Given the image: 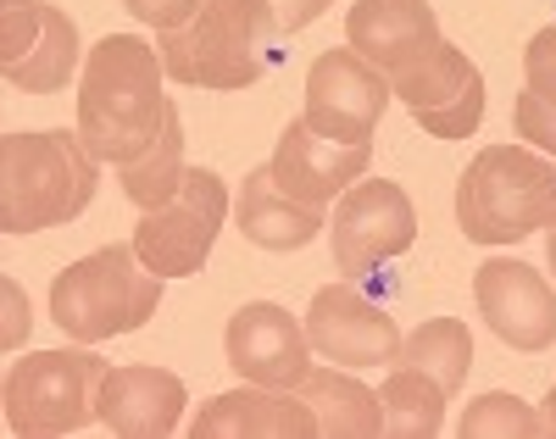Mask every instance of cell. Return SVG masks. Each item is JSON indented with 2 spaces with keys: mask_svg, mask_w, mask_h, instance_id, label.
Instances as JSON below:
<instances>
[{
  "mask_svg": "<svg viewBox=\"0 0 556 439\" xmlns=\"http://www.w3.org/2000/svg\"><path fill=\"white\" fill-rule=\"evenodd\" d=\"M162 78H167L162 51L139 34H106L89 45L78 73V134L101 162L123 167L162 139L173 112Z\"/></svg>",
  "mask_w": 556,
  "mask_h": 439,
  "instance_id": "6da1fadb",
  "label": "cell"
},
{
  "mask_svg": "<svg viewBox=\"0 0 556 439\" xmlns=\"http://www.w3.org/2000/svg\"><path fill=\"white\" fill-rule=\"evenodd\" d=\"M101 156L73 128H39L0 139V228L45 234L89 212L101 189Z\"/></svg>",
  "mask_w": 556,
  "mask_h": 439,
  "instance_id": "7a4b0ae2",
  "label": "cell"
},
{
  "mask_svg": "<svg viewBox=\"0 0 556 439\" xmlns=\"http://www.w3.org/2000/svg\"><path fill=\"white\" fill-rule=\"evenodd\" d=\"M290 34L278 28L267 0H206V7L173 28L156 34V51L173 84L190 89H256L278 67V45Z\"/></svg>",
  "mask_w": 556,
  "mask_h": 439,
  "instance_id": "3957f363",
  "label": "cell"
},
{
  "mask_svg": "<svg viewBox=\"0 0 556 439\" xmlns=\"http://www.w3.org/2000/svg\"><path fill=\"white\" fill-rule=\"evenodd\" d=\"M556 223V162L534 145H484L456 178V228L473 246H518Z\"/></svg>",
  "mask_w": 556,
  "mask_h": 439,
  "instance_id": "277c9868",
  "label": "cell"
},
{
  "mask_svg": "<svg viewBox=\"0 0 556 439\" xmlns=\"http://www.w3.org/2000/svg\"><path fill=\"white\" fill-rule=\"evenodd\" d=\"M162 284L146 262H139L134 239L128 246H101L78 256L73 267L56 273L51 284V323L78 339V346H101L117 334H139L156 306H162Z\"/></svg>",
  "mask_w": 556,
  "mask_h": 439,
  "instance_id": "5b68a950",
  "label": "cell"
},
{
  "mask_svg": "<svg viewBox=\"0 0 556 439\" xmlns=\"http://www.w3.org/2000/svg\"><path fill=\"white\" fill-rule=\"evenodd\" d=\"M112 362H101L89 346L73 351H34L12 362L7 373V428L17 439H62L89 423H101V384Z\"/></svg>",
  "mask_w": 556,
  "mask_h": 439,
  "instance_id": "8992f818",
  "label": "cell"
},
{
  "mask_svg": "<svg viewBox=\"0 0 556 439\" xmlns=\"http://www.w3.org/2000/svg\"><path fill=\"white\" fill-rule=\"evenodd\" d=\"M228 223V184L212 167H190L167 206L134 223V251L156 278H195Z\"/></svg>",
  "mask_w": 556,
  "mask_h": 439,
  "instance_id": "52a82bcc",
  "label": "cell"
},
{
  "mask_svg": "<svg viewBox=\"0 0 556 439\" xmlns=\"http://www.w3.org/2000/svg\"><path fill=\"white\" fill-rule=\"evenodd\" d=\"M417 239V206L412 195L390 178H356L329 217V246H334V273L351 284L367 278L379 262H395Z\"/></svg>",
  "mask_w": 556,
  "mask_h": 439,
  "instance_id": "ba28073f",
  "label": "cell"
},
{
  "mask_svg": "<svg viewBox=\"0 0 556 439\" xmlns=\"http://www.w3.org/2000/svg\"><path fill=\"white\" fill-rule=\"evenodd\" d=\"M390 84H395V101L412 112V123L429 139H473L484 123V73L451 39L417 67L395 73Z\"/></svg>",
  "mask_w": 556,
  "mask_h": 439,
  "instance_id": "9c48e42d",
  "label": "cell"
},
{
  "mask_svg": "<svg viewBox=\"0 0 556 439\" xmlns=\"http://www.w3.org/2000/svg\"><path fill=\"white\" fill-rule=\"evenodd\" d=\"M395 101V84L390 73H379L374 62H362L351 45L345 51H323L312 67H306V123L329 139H351V145H367L379 128V117L390 112Z\"/></svg>",
  "mask_w": 556,
  "mask_h": 439,
  "instance_id": "30bf717a",
  "label": "cell"
},
{
  "mask_svg": "<svg viewBox=\"0 0 556 439\" xmlns=\"http://www.w3.org/2000/svg\"><path fill=\"white\" fill-rule=\"evenodd\" d=\"M301 323H306L312 351L323 362H334V367H390L395 351H401L395 317L379 301H367L351 278L345 284H323Z\"/></svg>",
  "mask_w": 556,
  "mask_h": 439,
  "instance_id": "8fae6325",
  "label": "cell"
},
{
  "mask_svg": "<svg viewBox=\"0 0 556 439\" xmlns=\"http://www.w3.org/2000/svg\"><path fill=\"white\" fill-rule=\"evenodd\" d=\"M473 306L490 323V334L513 351H551L556 346V289L540 267L490 256L473 273Z\"/></svg>",
  "mask_w": 556,
  "mask_h": 439,
  "instance_id": "7c38bea8",
  "label": "cell"
},
{
  "mask_svg": "<svg viewBox=\"0 0 556 439\" xmlns=\"http://www.w3.org/2000/svg\"><path fill=\"white\" fill-rule=\"evenodd\" d=\"M223 356L245 384H267V389H301V378L312 373V339L306 323L290 317L278 301H245L223 328Z\"/></svg>",
  "mask_w": 556,
  "mask_h": 439,
  "instance_id": "4fadbf2b",
  "label": "cell"
},
{
  "mask_svg": "<svg viewBox=\"0 0 556 439\" xmlns=\"http://www.w3.org/2000/svg\"><path fill=\"white\" fill-rule=\"evenodd\" d=\"M267 167H273L278 189L295 195V201L334 206L356 178H367V167H374V145L329 139V134H317L306 117H295V123H285V134H278Z\"/></svg>",
  "mask_w": 556,
  "mask_h": 439,
  "instance_id": "5bb4252c",
  "label": "cell"
},
{
  "mask_svg": "<svg viewBox=\"0 0 556 439\" xmlns=\"http://www.w3.org/2000/svg\"><path fill=\"white\" fill-rule=\"evenodd\" d=\"M345 45L362 62H374L379 73L395 78L424 57H434L445 34L429 0H356L345 12Z\"/></svg>",
  "mask_w": 556,
  "mask_h": 439,
  "instance_id": "9a60e30c",
  "label": "cell"
},
{
  "mask_svg": "<svg viewBox=\"0 0 556 439\" xmlns=\"http://www.w3.org/2000/svg\"><path fill=\"white\" fill-rule=\"evenodd\" d=\"M184 428L190 439H317V417L301 401V389H267L245 378L240 389H223L206 406H195Z\"/></svg>",
  "mask_w": 556,
  "mask_h": 439,
  "instance_id": "2e32d148",
  "label": "cell"
},
{
  "mask_svg": "<svg viewBox=\"0 0 556 439\" xmlns=\"http://www.w3.org/2000/svg\"><path fill=\"white\" fill-rule=\"evenodd\" d=\"M190 389L167 367H112L101 384V423L117 439H167L184 428Z\"/></svg>",
  "mask_w": 556,
  "mask_h": 439,
  "instance_id": "e0dca14e",
  "label": "cell"
},
{
  "mask_svg": "<svg viewBox=\"0 0 556 439\" xmlns=\"http://www.w3.org/2000/svg\"><path fill=\"white\" fill-rule=\"evenodd\" d=\"M235 223L256 251H306L317 234H329L323 206H306V201H295V195H285L278 178H273V167L245 173V189L235 201Z\"/></svg>",
  "mask_w": 556,
  "mask_h": 439,
  "instance_id": "ac0fdd59",
  "label": "cell"
},
{
  "mask_svg": "<svg viewBox=\"0 0 556 439\" xmlns=\"http://www.w3.org/2000/svg\"><path fill=\"white\" fill-rule=\"evenodd\" d=\"M301 401L317 417V439H379L384 434V401L379 389L340 367H312L301 378Z\"/></svg>",
  "mask_w": 556,
  "mask_h": 439,
  "instance_id": "d6986e66",
  "label": "cell"
},
{
  "mask_svg": "<svg viewBox=\"0 0 556 439\" xmlns=\"http://www.w3.org/2000/svg\"><path fill=\"white\" fill-rule=\"evenodd\" d=\"M84 45H78V23L67 17V7H51L45 0V28H39V45L17 62V67H0L12 89L23 95H62L78 73H84Z\"/></svg>",
  "mask_w": 556,
  "mask_h": 439,
  "instance_id": "ffe728a7",
  "label": "cell"
},
{
  "mask_svg": "<svg viewBox=\"0 0 556 439\" xmlns=\"http://www.w3.org/2000/svg\"><path fill=\"white\" fill-rule=\"evenodd\" d=\"M379 401H384V434L390 439H434L445 428V384L429 378L424 367H406V362H390L384 384H379Z\"/></svg>",
  "mask_w": 556,
  "mask_h": 439,
  "instance_id": "44dd1931",
  "label": "cell"
},
{
  "mask_svg": "<svg viewBox=\"0 0 556 439\" xmlns=\"http://www.w3.org/2000/svg\"><path fill=\"white\" fill-rule=\"evenodd\" d=\"M395 362L424 367L429 378L445 384V396H456V389L468 384V367H473V334H468L462 317H429V323H417L412 334H401Z\"/></svg>",
  "mask_w": 556,
  "mask_h": 439,
  "instance_id": "7402d4cb",
  "label": "cell"
},
{
  "mask_svg": "<svg viewBox=\"0 0 556 439\" xmlns=\"http://www.w3.org/2000/svg\"><path fill=\"white\" fill-rule=\"evenodd\" d=\"M184 173H190V162H184V117H178V106H173L162 139L151 145L146 156L123 162V167H117V184H123V195H128L139 212H156V206H167L173 195H178Z\"/></svg>",
  "mask_w": 556,
  "mask_h": 439,
  "instance_id": "603a6c76",
  "label": "cell"
},
{
  "mask_svg": "<svg viewBox=\"0 0 556 439\" xmlns=\"http://www.w3.org/2000/svg\"><path fill=\"white\" fill-rule=\"evenodd\" d=\"M462 439H545V417L513 396V389H490V396H473L456 417Z\"/></svg>",
  "mask_w": 556,
  "mask_h": 439,
  "instance_id": "cb8c5ba5",
  "label": "cell"
},
{
  "mask_svg": "<svg viewBox=\"0 0 556 439\" xmlns=\"http://www.w3.org/2000/svg\"><path fill=\"white\" fill-rule=\"evenodd\" d=\"M45 28V0H0V67H17Z\"/></svg>",
  "mask_w": 556,
  "mask_h": 439,
  "instance_id": "d4e9b609",
  "label": "cell"
},
{
  "mask_svg": "<svg viewBox=\"0 0 556 439\" xmlns=\"http://www.w3.org/2000/svg\"><path fill=\"white\" fill-rule=\"evenodd\" d=\"M513 123H518V139L534 145V151H545L556 162V95H540L523 84L518 106H513Z\"/></svg>",
  "mask_w": 556,
  "mask_h": 439,
  "instance_id": "484cf974",
  "label": "cell"
},
{
  "mask_svg": "<svg viewBox=\"0 0 556 439\" xmlns=\"http://www.w3.org/2000/svg\"><path fill=\"white\" fill-rule=\"evenodd\" d=\"M523 84L540 89V95H556V23L529 39V51H523Z\"/></svg>",
  "mask_w": 556,
  "mask_h": 439,
  "instance_id": "4316f807",
  "label": "cell"
},
{
  "mask_svg": "<svg viewBox=\"0 0 556 439\" xmlns=\"http://www.w3.org/2000/svg\"><path fill=\"white\" fill-rule=\"evenodd\" d=\"M123 7L146 23V28H156V34H173V28H184L190 23L206 0H123Z\"/></svg>",
  "mask_w": 556,
  "mask_h": 439,
  "instance_id": "83f0119b",
  "label": "cell"
},
{
  "mask_svg": "<svg viewBox=\"0 0 556 439\" xmlns=\"http://www.w3.org/2000/svg\"><path fill=\"white\" fill-rule=\"evenodd\" d=\"M0 301H7V323H0V346L7 351H23L28 334H34V312H28V296L17 278H0Z\"/></svg>",
  "mask_w": 556,
  "mask_h": 439,
  "instance_id": "f1b7e54d",
  "label": "cell"
},
{
  "mask_svg": "<svg viewBox=\"0 0 556 439\" xmlns=\"http://www.w3.org/2000/svg\"><path fill=\"white\" fill-rule=\"evenodd\" d=\"M267 7H273V17H278L285 34H301V28H312L323 12H329L334 0H267Z\"/></svg>",
  "mask_w": 556,
  "mask_h": 439,
  "instance_id": "f546056e",
  "label": "cell"
},
{
  "mask_svg": "<svg viewBox=\"0 0 556 439\" xmlns=\"http://www.w3.org/2000/svg\"><path fill=\"white\" fill-rule=\"evenodd\" d=\"M540 417H545V434H556V384L545 389V401H540Z\"/></svg>",
  "mask_w": 556,
  "mask_h": 439,
  "instance_id": "4dcf8cb0",
  "label": "cell"
},
{
  "mask_svg": "<svg viewBox=\"0 0 556 439\" xmlns=\"http://www.w3.org/2000/svg\"><path fill=\"white\" fill-rule=\"evenodd\" d=\"M545 262H551V273H556V223L545 228Z\"/></svg>",
  "mask_w": 556,
  "mask_h": 439,
  "instance_id": "1f68e13d",
  "label": "cell"
}]
</instances>
